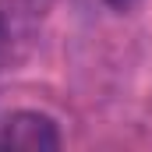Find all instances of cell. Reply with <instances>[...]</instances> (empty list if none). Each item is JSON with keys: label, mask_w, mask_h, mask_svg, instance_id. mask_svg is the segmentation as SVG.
Wrapping results in <instances>:
<instances>
[{"label": "cell", "mask_w": 152, "mask_h": 152, "mask_svg": "<svg viewBox=\"0 0 152 152\" xmlns=\"http://www.w3.org/2000/svg\"><path fill=\"white\" fill-rule=\"evenodd\" d=\"M0 145L11 149H60V134L53 117L39 113V110H18L4 120L0 127Z\"/></svg>", "instance_id": "6da1fadb"}, {"label": "cell", "mask_w": 152, "mask_h": 152, "mask_svg": "<svg viewBox=\"0 0 152 152\" xmlns=\"http://www.w3.org/2000/svg\"><path fill=\"white\" fill-rule=\"evenodd\" d=\"M103 4H110L113 11H127V7H134L138 0H103Z\"/></svg>", "instance_id": "7a4b0ae2"}, {"label": "cell", "mask_w": 152, "mask_h": 152, "mask_svg": "<svg viewBox=\"0 0 152 152\" xmlns=\"http://www.w3.org/2000/svg\"><path fill=\"white\" fill-rule=\"evenodd\" d=\"M4 50H7V25H4V18H0V57H4Z\"/></svg>", "instance_id": "3957f363"}]
</instances>
